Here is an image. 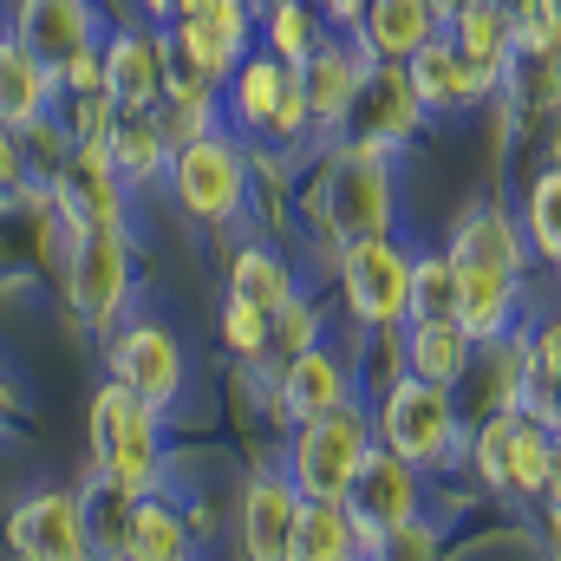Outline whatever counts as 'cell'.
I'll list each match as a JSON object with an SVG mask.
<instances>
[{
    "instance_id": "cell-28",
    "label": "cell",
    "mask_w": 561,
    "mask_h": 561,
    "mask_svg": "<svg viewBox=\"0 0 561 561\" xmlns=\"http://www.w3.org/2000/svg\"><path fill=\"white\" fill-rule=\"evenodd\" d=\"M85 503V536H92V561H125V536H131V510H138V490L112 483L92 470V483L79 490Z\"/></svg>"
},
{
    "instance_id": "cell-32",
    "label": "cell",
    "mask_w": 561,
    "mask_h": 561,
    "mask_svg": "<svg viewBox=\"0 0 561 561\" xmlns=\"http://www.w3.org/2000/svg\"><path fill=\"white\" fill-rule=\"evenodd\" d=\"M320 7L313 0H268V13H262V39H268V53L287 59V66H300L313 46H320Z\"/></svg>"
},
{
    "instance_id": "cell-8",
    "label": "cell",
    "mask_w": 561,
    "mask_h": 561,
    "mask_svg": "<svg viewBox=\"0 0 561 561\" xmlns=\"http://www.w3.org/2000/svg\"><path fill=\"white\" fill-rule=\"evenodd\" d=\"M163 176H170V196L183 203V216H196V222H229L249 203V157L222 131L176 144Z\"/></svg>"
},
{
    "instance_id": "cell-36",
    "label": "cell",
    "mask_w": 561,
    "mask_h": 561,
    "mask_svg": "<svg viewBox=\"0 0 561 561\" xmlns=\"http://www.w3.org/2000/svg\"><path fill=\"white\" fill-rule=\"evenodd\" d=\"M366 561H444V542H437V529L431 523H405V529H392V536H379Z\"/></svg>"
},
{
    "instance_id": "cell-9",
    "label": "cell",
    "mask_w": 561,
    "mask_h": 561,
    "mask_svg": "<svg viewBox=\"0 0 561 561\" xmlns=\"http://www.w3.org/2000/svg\"><path fill=\"white\" fill-rule=\"evenodd\" d=\"M340 287L359 327L392 333L412 320V255L392 236H366L353 249H340Z\"/></svg>"
},
{
    "instance_id": "cell-27",
    "label": "cell",
    "mask_w": 561,
    "mask_h": 561,
    "mask_svg": "<svg viewBox=\"0 0 561 561\" xmlns=\"http://www.w3.org/2000/svg\"><path fill=\"white\" fill-rule=\"evenodd\" d=\"M287 561H366V542H359L346 503H307L300 496V523H294Z\"/></svg>"
},
{
    "instance_id": "cell-18",
    "label": "cell",
    "mask_w": 561,
    "mask_h": 561,
    "mask_svg": "<svg viewBox=\"0 0 561 561\" xmlns=\"http://www.w3.org/2000/svg\"><path fill=\"white\" fill-rule=\"evenodd\" d=\"M294 72H300V92H307V118L313 125H346V112L359 105V85H366L373 59H366V46L320 39Z\"/></svg>"
},
{
    "instance_id": "cell-42",
    "label": "cell",
    "mask_w": 561,
    "mask_h": 561,
    "mask_svg": "<svg viewBox=\"0 0 561 561\" xmlns=\"http://www.w3.org/2000/svg\"><path fill=\"white\" fill-rule=\"evenodd\" d=\"M431 7H437V20H457V13H463L470 0H431Z\"/></svg>"
},
{
    "instance_id": "cell-6",
    "label": "cell",
    "mask_w": 561,
    "mask_h": 561,
    "mask_svg": "<svg viewBox=\"0 0 561 561\" xmlns=\"http://www.w3.org/2000/svg\"><path fill=\"white\" fill-rule=\"evenodd\" d=\"M457 437H463V424H457L450 386H431V379H412V373H399L386 386V399H379V444L386 450H399L419 470H437V463L457 457Z\"/></svg>"
},
{
    "instance_id": "cell-23",
    "label": "cell",
    "mask_w": 561,
    "mask_h": 561,
    "mask_svg": "<svg viewBox=\"0 0 561 561\" xmlns=\"http://www.w3.org/2000/svg\"><path fill=\"white\" fill-rule=\"evenodd\" d=\"M405 79H412V92H419L424 112H463V105H477V99L490 92V79H483L450 39L419 46V53L405 59Z\"/></svg>"
},
{
    "instance_id": "cell-33",
    "label": "cell",
    "mask_w": 561,
    "mask_h": 561,
    "mask_svg": "<svg viewBox=\"0 0 561 561\" xmlns=\"http://www.w3.org/2000/svg\"><path fill=\"white\" fill-rule=\"evenodd\" d=\"M229 294H242V300H255V307H268L275 313L280 300L294 294V275H287V262H280L275 249H242L236 262H229Z\"/></svg>"
},
{
    "instance_id": "cell-44",
    "label": "cell",
    "mask_w": 561,
    "mask_h": 561,
    "mask_svg": "<svg viewBox=\"0 0 561 561\" xmlns=\"http://www.w3.org/2000/svg\"><path fill=\"white\" fill-rule=\"evenodd\" d=\"M503 7H510V13H523V7H529V0H503Z\"/></svg>"
},
{
    "instance_id": "cell-31",
    "label": "cell",
    "mask_w": 561,
    "mask_h": 561,
    "mask_svg": "<svg viewBox=\"0 0 561 561\" xmlns=\"http://www.w3.org/2000/svg\"><path fill=\"white\" fill-rule=\"evenodd\" d=\"M523 242H529L542 262L561 268V163L536 170L529 190H523Z\"/></svg>"
},
{
    "instance_id": "cell-12",
    "label": "cell",
    "mask_w": 561,
    "mask_h": 561,
    "mask_svg": "<svg viewBox=\"0 0 561 561\" xmlns=\"http://www.w3.org/2000/svg\"><path fill=\"white\" fill-rule=\"evenodd\" d=\"M46 196H53V216H59L66 236L72 229H112V222H125V176H118V163H112L105 144H72L66 163L53 170Z\"/></svg>"
},
{
    "instance_id": "cell-29",
    "label": "cell",
    "mask_w": 561,
    "mask_h": 561,
    "mask_svg": "<svg viewBox=\"0 0 561 561\" xmlns=\"http://www.w3.org/2000/svg\"><path fill=\"white\" fill-rule=\"evenodd\" d=\"M125 561H190V523H183V510L163 503L157 490L138 496V510H131Z\"/></svg>"
},
{
    "instance_id": "cell-30",
    "label": "cell",
    "mask_w": 561,
    "mask_h": 561,
    "mask_svg": "<svg viewBox=\"0 0 561 561\" xmlns=\"http://www.w3.org/2000/svg\"><path fill=\"white\" fill-rule=\"evenodd\" d=\"M105 150H112V163H118V176L125 183H157L163 170H170V138L157 131V118L150 112H138V118H118L112 125V138H105Z\"/></svg>"
},
{
    "instance_id": "cell-26",
    "label": "cell",
    "mask_w": 561,
    "mask_h": 561,
    "mask_svg": "<svg viewBox=\"0 0 561 561\" xmlns=\"http://www.w3.org/2000/svg\"><path fill=\"white\" fill-rule=\"evenodd\" d=\"M53 112V72L20 46V39H7L0 46V125H33V118H46Z\"/></svg>"
},
{
    "instance_id": "cell-21",
    "label": "cell",
    "mask_w": 561,
    "mask_h": 561,
    "mask_svg": "<svg viewBox=\"0 0 561 561\" xmlns=\"http://www.w3.org/2000/svg\"><path fill=\"white\" fill-rule=\"evenodd\" d=\"M275 399H280V419L287 424H313V419H327V412H340V405L353 399V379H346V366H340L327 346H307V353H294V359L280 366Z\"/></svg>"
},
{
    "instance_id": "cell-37",
    "label": "cell",
    "mask_w": 561,
    "mask_h": 561,
    "mask_svg": "<svg viewBox=\"0 0 561 561\" xmlns=\"http://www.w3.org/2000/svg\"><path fill=\"white\" fill-rule=\"evenodd\" d=\"M307 346H320V313H313L300 294H287L275 307V353L294 359V353H307Z\"/></svg>"
},
{
    "instance_id": "cell-19",
    "label": "cell",
    "mask_w": 561,
    "mask_h": 561,
    "mask_svg": "<svg viewBox=\"0 0 561 561\" xmlns=\"http://www.w3.org/2000/svg\"><path fill=\"white\" fill-rule=\"evenodd\" d=\"M92 26H99L92 0H20V46H26L53 79H59L72 59L99 53V46H92Z\"/></svg>"
},
{
    "instance_id": "cell-7",
    "label": "cell",
    "mask_w": 561,
    "mask_h": 561,
    "mask_svg": "<svg viewBox=\"0 0 561 561\" xmlns=\"http://www.w3.org/2000/svg\"><path fill=\"white\" fill-rule=\"evenodd\" d=\"M131 300V236L125 222L112 229H72L66 236V307L79 327L105 333Z\"/></svg>"
},
{
    "instance_id": "cell-45",
    "label": "cell",
    "mask_w": 561,
    "mask_h": 561,
    "mask_svg": "<svg viewBox=\"0 0 561 561\" xmlns=\"http://www.w3.org/2000/svg\"><path fill=\"white\" fill-rule=\"evenodd\" d=\"M556 424H561V392H556Z\"/></svg>"
},
{
    "instance_id": "cell-24",
    "label": "cell",
    "mask_w": 561,
    "mask_h": 561,
    "mask_svg": "<svg viewBox=\"0 0 561 561\" xmlns=\"http://www.w3.org/2000/svg\"><path fill=\"white\" fill-rule=\"evenodd\" d=\"M477 366V340L457 320H405V373L431 379V386H463Z\"/></svg>"
},
{
    "instance_id": "cell-14",
    "label": "cell",
    "mask_w": 561,
    "mask_h": 561,
    "mask_svg": "<svg viewBox=\"0 0 561 561\" xmlns=\"http://www.w3.org/2000/svg\"><path fill=\"white\" fill-rule=\"evenodd\" d=\"M105 359H112V379H118L125 392H138L144 405L170 412V405L183 399V346H176L170 327H157V320L118 327L112 346H105Z\"/></svg>"
},
{
    "instance_id": "cell-34",
    "label": "cell",
    "mask_w": 561,
    "mask_h": 561,
    "mask_svg": "<svg viewBox=\"0 0 561 561\" xmlns=\"http://www.w3.org/2000/svg\"><path fill=\"white\" fill-rule=\"evenodd\" d=\"M222 346L242 359V366H262L268 353H275V313L268 307H255V300H242V294H229L222 300Z\"/></svg>"
},
{
    "instance_id": "cell-46",
    "label": "cell",
    "mask_w": 561,
    "mask_h": 561,
    "mask_svg": "<svg viewBox=\"0 0 561 561\" xmlns=\"http://www.w3.org/2000/svg\"><path fill=\"white\" fill-rule=\"evenodd\" d=\"M0 46H7V33H0Z\"/></svg>"
},
{
    "instance_id": "cell-20",
    "label": "cell",
    "mask_w": 561,
    "mask_h": 561,
    "mask_svg": "<svg viewBox=\"0 0 561 561\" xmlns=\"http://www.w3.org/2000/svg\"><path fill=\"white\" fill-rule=\"evenodd\" d=\"M242 20H249L242 0H236V7H209V13H176L170 33H163V46H170L183 66H196L203 79L222 85V79L242 66Z\"/></svg>"
},
{
    "instance_id": "cell-10",
    "label": "cell",
    "mask_w": 561,
    "mask_h": 561,
    "mask_svg": "<svg viewBox=\"0 0 561 561\" xmlns=\"http://www.w3.org/2000/svg\"><path fill=\"white\" fill-rule=\"evenodd\" d=\"M229 105H236V125L249 138L268 144H300V131L313 125L307 118V92H300V72L275 59V53H255L236 66V85H229Z\"/></svg>"
},
{
    "instance_id": "cell-22",
    "label": "cell",
    "mask_w": 561,
    "mask_h": 561,
    "mask_svg": "<svg viewBox=\"0 0 561 561\" xmlns=\"http://www.w3.org/2000/svg\"><path fill=\"white\" fill-rule=\"evenodd\" d=\"M437 7L431 0H366V13H359V46H366V59L373 66H405L419 46L437 39Z\"/></svg>"
},
{
    "instance_id": "cell-41",
    "label": "cell",
    "mask_w": 561,
    "mask_h": 561,
    "mask_svg": "<svg viewBox=\"0 0 561 561\" xmlns=\"http://www.w3.org/2000/svg\"><path fill=\"white\" fill-rule=\"evenodd\" d=\"M144 13H150V20H163V26H170V20H176V0H138Z\"/></svg>"
},
{
    "instance_id": "cell-35",
    "label": "cell",
    "mask_w": 561,
    "mask_h": 561,
    "mask_svg": "<svg viewBox=\"0 0 561 561\" xmlns=\"http://www.w3.org/2000/svg\"><path fill=\"white\" fill-rule=\"evenodd\" d=\"M412 320H457L450 255H412Z\"/></svg>"
},
{
    "instance_id": "cell-1",
    "label": "cell",
    "mask_w": 561,
    "mask_h": 561,
    "mask_svg": "<svg viewBox=\"0 0 561 561\" xmlns=\"http://www.w3.org/2000/svg\"><path fill=\"white\" fill-rule=\"evenodd\" d=\"M450 275H457V327L483 346V340H503L516 327V300H523V222L510 209H470L457 229H450Z\"/></svg>"
},
{
    "instance_id": "cell-11",
    "label": "cell",
    "mask_w": 561,
    "mask_h": 561,
    "mask_svg": "<svg viewBox=\"0 0 561 561\" xmlns=\"http://www.w3.org/2000/svg\"><path fill=\"white\" fill-rule=\"evenodd\" d=\"M346 516H353V529H359V542H366V549H373L379 536H392V529L419 523V516H424L419 463H405L399 450L373 444V457L359 463V477H353V490H346Z\"/></svg>"
},
{
    "instance_id": "cell-16",
    "label": "cell",
    "mask_w": 561,
    "mask_h": 561,
    "mask_svg": "<svg viewBox=\"0 0 561 561\" xmlns=\"http://www.w3.org/2000/svg\"><path fill=\"white\" fill-rule=\"evenodd\" d=\"M419 92H412V79L399 72V66H373L366 72V85H359V105L346 112V144H359V150H373V157H386L399 138H412V125H419Z\"/></svg>"
},
{
    "instance_id": "cell-17",
    "label": "cell",
    "mask_w": 561,
    "mask_h": 561,
    "mask_svg": "<svg viewBox=\"0 0 561 561\" xmlns=\"http://www.w3.org/2000/svg\"><path fill=\"white\" fill-rule=\"evenodd\" d=\"M99 59H105V92H112L118 118H138V112H157L163 105V33L118 26Z\"/></svg>"
},
{
    "instance_id": "cell-3",
    "label": "cell",
    "mask_w": 561,
    "mask_h": 561,
    "mask_svg": "<svg viewBox=\"0 0 561 561\" xmlns=\"http://www.w3.org/2000/svg\"><path fill=\"white\" fill-rule=\"evenodd\" d=\"M556 437L561 424L536 419L523 405L516 412H490L477 424V437H470L477 477L496 496H510V503H549V490H556Z\"/></svg>"
},
{
    "instance_id": "cell-2",
    "label": "cell",
    "mask_w": 561,
    "mask_h": 561,
    "mask_svg": "<svg viewBox=\"0 0 561 561\" xmlns=\"http://www.w3.org/2000/svg\"><path fill=\"white\" fill-rule=\"evenodd\" d=\"M300 216L307 229L340 255L366 236H392V216H399V190H392V170L386 157L359 150V144H333L320 150V163L307 170L300 183Z\"/></svg>"
},
{
    "instance_id": "cell-15",
    "label": "cell",
    "mask_w": 561,
    "mask_h": 561,
    "mask_svg": "<svg viewBox=\"0 0 561 561\" xmlns=\"http://www.w3.org/2000/svg\"><path fill=\"white\" fill-rule=\"evenodd\" d=\"M294 523H300V490L287 483V470H255L242 483V510H236V549H242V561H287Z\"/></svg>"
},
{
    "instance_id": "cell-43",
    "label": "cell",
    "mask_w": 561,
    "mask_h": 561,
    "mask_svg": "<svg viewBox=\"0 0 561 561\" xmlns=\"http://www.w3.org/2000/svg\"><path fill=\"white\" fill-rule=\"evenodd\" d=\"M549 503L561 510V437H556V490H549Z\"/></svg>"
},
{
    "instance_id": "cell-4",
    "label": "cell",
    "mask_w": 561,
    "mask_h": 561,
    "mask_svg": "<svg viewBox=\"0 0 561 561\" xmlns=\"http://www.w3.org/2000/svg\"><path fill=\"white\" fill-rule=\"evenodd\" d=\"M373 444H379L373 437V419L346 399L327 419L294 424V437H287V483L307 503H346V490H353L359 463L373 457Z\"/></svg>"
},
{
    "instance_id": "cell-5",
    "label": "cell",
    "mask_w": 561,
    "mask_h": 561,
    "mask_svg": "<svg viewBox=\"0 0 561 561\" xmlns=\"http://www.w3.org/2000/svg\"><path fill=\"white\" fill-rule=\"evenodd\" d=\"M92 470L150 496L163 483V437H157V405L125 392L118 379L99 386L92 399Z\"/></svg>"
},
{
    "instance_id": "cell-47",
    "label": "cell",
    "mask_w": 561,
    "mask_h": 561,
    "mask_svg": "<svg viewBox=\"0 0 561 561\" xmlns=\"http://www.w3.org/2000/svg\"><path fill=\"white\" fill-rule=\"evenodd\" d=\"M556 561H561V549H556Z\"/></svg>"
},
{
    "instance_id": "cell-25",
    "label": "cell",
    "mask_w": 561,
    "mask_h": 561,
    "mask_svg": "<svg viewBox=\"0 0 561 561\" xmlns=\"http://www.w3.org/2000/svg\"><path fill=\"white\" fill-rule=\"evenodd\" d=\"M450 46H457L490 85H503V66H510V53H516V13H510L503 0H470V7L450 20Z\"/></svg>"
},
{
    "instance_id": "cell-39",
    "label": "cell",
    "mask_w": 561,
    "mask_h": 561,
    "mask_svg": "<svg viewBox=\"0 0 561 561\" xmlns=\"http://www.w3.org/2000/svg\"><path fill=\"white\" fill-rule=\"evenodd\" d=\"M333 26H359V13H366V0H313Z\"/></svg>"
},
{
    "instance_id": "cell-13",
    "label": "cell",
    "mask_w": 561,
    "mask_h": 561,
    "mask_svg": "<svg viewBox=\"0 0 561 561\" xmlns=\"http://www.w3.org/2000/svg\"><path fill=\"white\" fill-rule=\"evenodd\" d=\"M7 549H13V561H92L79 490H33L26 503H13Z\"/></svg>"
},
{
    "instance_id": "cell-38",
    "label": "cell",
    "mask_w": 561,
    "mask_h": 561,
    "mask_svg": "<svg viewBox=\"0 0 561 561\" xmlns=\"http://www.w3.org/2000/svg\"><path fill=\"white\" fill-rule=\"evenodd\" d=\"M13 190H26V150L13 125H0V203H13Z\"/></svg>"
},
{
    "instance_id": "cell-40",
    "label": "cell",
    "mask_w": 561,
    "mask_h": 561,
    "mask_svg": "<svg viewBox=\"0 0 561 561\" xmlns=\"http://www.w3.org/2000/svg\"><path fill=\"white\" fill-rule=\"evenodd\" d=\"M13 412H20V392H13V379L0 373V431H13Z\"/></svg>"
}]
</instances>
